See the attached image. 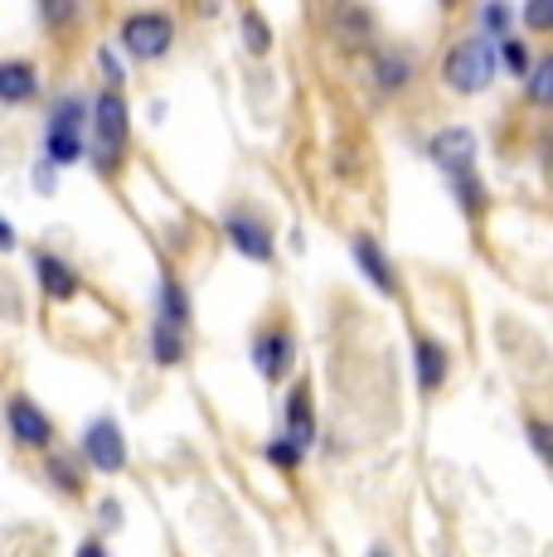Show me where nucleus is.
I'll return each instance as SVG.
<instances>
[{
  "mask_svg": "<svg viewBox=\"0 0 553 557\" xmlns=\"http://www.w3.org/2000/svg\"><path fill=\"white\" fill-rule=\"evenodd\" d=\"M374 78H379V88H384V92H403L413 83V59H408V53H398V49H384V53H379Z\"/></svg>",
  "mask_w": 553,
  "mask_h": 557,
  "instance_id": "dca6fc26",
  "label": "nucleus"
},
{
  "mask_svg": "<svg viewBox=\"0 0 553 557\" xmlns=\"http://www.w3.org/2000/svg\"><path fill=\"white\" fill-rule=\"evenodd\" d=\"M413 359H418V388L422 393H438L446 383V373H452V355H446V345H442V339H418Z\"/></svg>",
  "mask_w": 553,
  "mask_h": 557,
  "instance_id": "4468645a",
  "label": "nucleus"
},
{
  "mask_svg": "<svg viewBox=\"0 0 553 557\" xmlns=\"http://www.w3.org/2000/svg\"><path fill=\"white\" fill-rule=\"evenodd\" d=\"M98 519H102V529H116V523H122V513H116V499H102Z\"/></svg>",
  "mask_w": 553,
  "mask_h": 557,
  "instance_id": "c756f323",
  "label": "nucleus"
},
{
  "mask_svg": "<svg viewBox=\"0 0 553 557\" xmlns=\"http://www.w3.org/2000/svg\"><path fill=\"white\" fill-rule=\"evenodd\" d=\"M78 446H83V460H88L98 475H122L126 470V436L112 417H93V422L83 426Z\"/></svg>",
  "mask_w": 553,
  "mask_h": 557,
  "instance_id": "39448f33",
  "label": "nucleus"
},
{
  "mask_svg": "<svg viewBox=\"0 0 553 557\" xmlns=\"http://www.w3.org/2000/svg\"><path fill=\"white\" fill-rule=\"evenodd\" d=\"M116 45L132 53V59L156 63L175 45V20H170L165 10H132V15H122V25H116Z\"/></svg>",
  "mask_w": 553,
  "mask_h": 557,
  "instance_id": "20e7f679",
  "label": "nucleus"
},
{
  "mask_svg": "<svg viewBox=\"0 0 553 557\" xmlns=\"http://www.w3.org/2000/svg\"><path fill=\"white\" fill-rule=\"evenodd\" d=\"M39 15H45L49 25H69V20L78 15V10H73V5H39Z\"/></svg>",
  "mask_w": 553,
  "mask_h": 557,
  "instance_id": "c85d7f7f",
  "label": "nucleus"
},
{
  "mask_svg": "<svg viewBox=\"0 0 553 557\" xmlns=\"http://www.w3.org/2000/svg\"><path fill=\"white\" fill-rule=\"evenodd\" d=\"M35 276H39V286H45V296L49 301H73L78 296V272H73L63 257L54 252H35Z\"/></svg>",
  "mask_w": 553,
  "mask_h": 557,
  "instance_id": "ddd939ff",
  "label": "nucleus"
},
{
  "mask_svg": "<svg viewBox=\"0 0 553 557\" xmlns=\"http://www.w3.org/2000/svg\"><path fill=\"white\" fill-rule=\"evenodd\" d=\"M525 78H529V102L544 107V102L553 98V59H539L534 69L525 73Z\"/></svg>",
  "mask_w": 553,
  "mask_h": 557,
  "instance_id": "5701e85b",
  "label": "nucleus"
},
{
  "mask_svg": "<svg viewBox=\"0 0 553 557\" xmlns=\"http://www.w3.org/2000/svg\"><path fill=\"white\" fill-rule=\"evenodd\" d=\"M156 306H161V325L170 330H185V320H189V292L175 282V276H161V292H156Z\"/></svg>",
  "mask_w": 553,
  "mask_h": 557,
  "instance_id": "2eb2a0df",
  "label": "nucleus"
},
{
  "mask_svg": "<svg viewBox=\"0 0 553 557\" xmlns=\"http://www.w3.org/2000/svg\"><path fill=\"white\" fill-rule=\"evenodd\" d=\"M223 233H229V243L238 257H248V262H272L276 243H272V228L258 219V213L233 209L229 219H223Z\"/></svg>",
  "mask_w": 553,
  "mask_h": 557,
  "instance_id": "6e6552de",
  "label": "nucleus"
},
{
  "mask_svg": "<svg viewBox=\"0 0 553 557\" xmlns=\"http://www.w3.org/2000/svg\"><path fill=\"white\" fill-rule=\"evenodd\" d=\"M39 98V69L29 59H0V107H25Z\"/></svg>",
  "mask_w": 553,
  "mask_h": 557,
  "instance_id": "9b49d317",
  "label": "nucleus"
},
{
  "mask_svg": "<svg viewBox=\"0 0 553 557\" xmlns=\"http://www.w3.org/2000/svg\"><path fill=\"white\" fill-rule=\"evenodd\" d=\"M282 436L292 446H311L316 442V417H311V388L306 383H296L292 393H286V407H282Z\"/></svg>",
  "mask_w": 553,
  "mask_h": 557,
  "instance_id": "f8f14e48",
  "label": "nucleus"
},
{
  "mask_svg": "<svg viewBox=\"0 0 553 557\" xmlns=\"http://www.w3.org/2000/svg\"><path fill=\"white\" fill-rule=\"evenodd\" d=\"M54 185H59L54 165H45V160H39V165H35V189H39V195H54Z\"/></svg>",
  "mask_w": 553,
  "mask_h": 557,
  "instance_id": "cd10ccee",
  "label": "nucleus"
},
{
  "mask_svg": "<svg viewBox=\"0 0 553 557\" xmlns=\"http://www.w3.org/2000/svg\"><path fill=\"white\" fill-rule=\"evenodd\" d=\"M253 363H258V373L268 383H282L296 363V339L286 330H268V335L253 339Z\"/></svg>",
  "mask_w": 553,
  "mask_h": 557,
  "instance_id": "9d476101",
  "label": "nucleus"
},
{
  "mask_svg": "<svg viewBox=\"0 0 553 557\" xmlns=\"http://www.w3.org/2000/svg\"><path fill=\"white\" fill-rule=\"evenodd\" d=\"M369 557H389V553H384V548H374V553H369Z\"/></svg>",
  "mask_w": 553,
  "mask_h": 557,
  "instance_id": "473e14b6",
  "label": "nucleus"
},
{
  "mask_svg": "<svg viewBox=\"0 0 553 557\" xmlns=\"http://www.w3.org/2000/svg\"><path fill=\"white\" fill-rule=\"evenodd\" d=\"M10 248H15V228L0 219V252H10Z\"/></svg>",
  "mask_w": 553,
  "mask_h": 557,
  "instance_id": "2f4dec72",
  "label": "nucleus"
},
{
  "mask_svg": "<svg viewBox=\"0 0 553 557\" xmlns=\"http://www.w3.org/2000/svg\"><path fill=\"white\" fill-rule=\"evenodd\" d=\"M98 63H102V73H108V88L116 92V88H122V78H126L122 63H116V53H112V49H102V53H98Z\"/></svg>",
  "mask_w": 553,
  "mask_h": 557,
  "instance_id": "bb28decb",
  "label": "nucleus"
},
{
  "mask_svg": "<svg viewBox=\"0 0 553 557\" xmlns=\"http://www.w3.org/2000/svg\"><path fill=\"white\" fill-rule=\"evenodd\" d=\"M476 35H486V39L515 35V10L509 5H481V15H476Z\"/></svg>",
  "mask_w": 553,
  "mask_h": 557,
  "instance_id": "a211bd4d",
  "label": "nucleus"
},
{
  "mask_svg": "<svg viewBox=\"0 0 553 557\" xmlns=\"http://www.w3.org/2000/svg\"><path fill=\"white\" fill-rule=\"evenodd\" d=\"M349 257L359 262V272H365V282L374 286V292L398 296V276H393V262H389V252L374 243V233H355V238H349Z\"/></svg>",
  "mask_w": 553,
  "mask_h": 557,
  "instance_id": "1a4fd4ad",
  "label": "nucleus"
},
{
  "mask_svg": "<svg viewBox=\"0 0 553 557\" xmlns=\"http://www.w3.org/2000/svg\"><path fill=\"white\" fill-rule=\"evenodd\" d=\"M45 475H49V485H54V490H63V495H78V490H83L73 460H63V456H49L45 460Z\"/></svg>",
  "mask_w": 553,
  "mask_h": 557,
  "instance_id": "4be33fe9",
  "label": "nucleus"
},
{
  "mask_svg": "<svg viewBox=\"0 0 553 557\" xmlns=\"http://www.w3.org/2000/svg\"><path fill=\"white\" fill-rule=\"evenodd\" d=\"M88 126H93V141H83V156L93 160L98 175H116L126 160V141H132V107H126L122 92L102 88L88 102Z\"/></svg>",
  "mask_w": 553,
  "mask_h": 557,
  "instance_id": "f257e3e1",
  "label": "nucleus"
},
{
  "mask_svg": "<svg viewBox=\"0 0 553 557\" xmlns=\"http://www.w3.org/2000/svg\"><path fill=\"white\" fill-rule=\"evenodd\" d=\"M151 359L161 363V369H175V363L185 359V335L156 320V330H151Z\"/></svg>",
  "mask_w": 553,
  "mask_h": 557,
  "instance_id": "f3484780",
  "label": "nucleus"
},
{
  "mask_svg": "<svg viewBox=\"0 0 553 557\" xmlns=\"http://www.w3.org/2000/svg\"><path fill=\"white\" fill-rule=\"evenodd\" d=\"M262 456H268V466H276V470H296V466H302V446H292V442H286V436H272V442H268V451H262Z\"/></svg>",
  "mask_w": 553,
  "mask_h": 557,
  "instance_id": "b1692460",
  "label": "nucleus"
},
{
  "mask_svg": "<svg viewBox=\"0 0 553 557\" xmlns=\"http://www.w3.org/2000/svg\"><path fill=\"white\" fill-rule=\"evenodd\" d=\"M78 557H108V548H102V539H83L78 543Z\"/></svg>",
  "mask_w": 553,
  "mask_h": 557,
  "instance_id": "7c9ffc66",
  "label": "nucleus"
},
{
  "mask_svg": "<svg viewBox=\"0 0 553 557\" xmlns=\"http://www.w3.org/2000/svg\"><path fill=\"white\" fill-rule=\"evenodd\" d=\"M452 195H456V203H462V213H481V209H486V185H481V175L452 180Z\"/></svg>",
  "mask_w": 553,
  "mask_h": 557,
  "instance_id": "412c9836",
  "label": "nucleus"
},
{
  "mask_svg": "<svg viewBox=\"0 0 553 557\" xmlns=\"http://www.w3.org/2000/svg\"><path fill=\"white\" fill-rule=\"evenodd\" d=\"M495 39H486V35H466V39H456L452 49H446V59H442V83L452 92H462V98H476V92H486L491 88V78H495Z\"/></svg>",
  "mask_w": 553,
  "mask_h": 557,
  "instance_id": "f03ea898",
  "label": "nucleus"
},
{
  "mask_svg": "<svg viewBox=\"0 0 553 557\" xmlns=\"http://www.w3.org/2000/svg\"><path fill=\"white\" fill-rule=\"evenodd\" d=\"M243 45H248V53H268L272 49V29H268V20L258 15V10H243Z\"/></svg>",
  "mask_w": 553,
  "mask_h": 557,
  "instance_id": "aec40b11",
  "label": "nucleus"
},
{
  "mask_svg": "<svg viewBox=\"0 0 553 557\" xmlns=\"http://www.w3.org/2000/svg\"><path fill=\"white\" fill-rule=\"evenodd\" d=\"M495 63H505L515 78H525V73H529V49H525V39H519V35L495 39Z\"/></svg>",
  "mask_w": 553,
  "mask_h": 557,
  "instance_id": "6ab92c4d",
  "label": "nucleus"
},
{
  "mask_svg": "<svg viewBox=\"0 0 553 557\" xmlns=\"http://www.w3.org/2000/svg\"><path fill=\"white\" fill-rule=\"evenodd\" d=\"M525 432H529V446H534V456L549 460V422H544V417H529Z\"/></svg>",
  "mask_w": 553,
  "mask_h": 557,
  "instance_id": "393cba45",
  "label": "nucleus"
},
{
  "mask_svg": "<svg viewBox=\"0 0 553 557\" xmlns=\"http://www.w3.org/2000/svg\"><path fill=\"white\" fill-rule=\"evenodd\" d=\"M428 156H432V165H438L446 180H462V175H476L481 141H476L471 126H442V132L428 141Z\"/></svg>",
  "mask_w": 553,
  "mask_h": 557,
  "instance_id": "423d86ee",
  "label": "nucleus"
},
{
  "mask_svg": "<svg viewBox=\"0 0 553 557\" xmlns=\"http://www.w3.org/2000/svg\"><path fill=\"white\" fill-rule=\"evenodd\" d=\"M525 25L529 29H549L553 25V0H534V5H525Z\"/></svg>",
  "mask_w": 553,
  "mask_h": 557,
  "instance_id": "a878e982",
  "label": "nucleus"
},
{
  "mask_svg": "<svg viewBox=\"0 0 553 557\" xmlns=\"http://www.w3.org/2000/svg\"><path fill=\"white\" fill-rule=\"evenodd\" d=\"M5 432L15 436L20 446H29V451H49V446H54V422H49L45 407L35 398H25V393H15V398L5 403Z\"/></svg>",
  "mask_w": 553,
  "mask_h": 557,
  "instance_id": "0eeeda50",
  "label": "nucleus"
},
{
  "mask_svg": "<svg viewBox=\"0 0 553 557\" xmlns=\"http://www.w3.org/2000/svg\"><path fill=\"white\" fill-rule=\"evenodd\" d=\"M83 132H88V98L63 92L45 116V165H78L83 160Z\"/></svg>",
  "mask_w": 553,
  "mask_h": 557,
  "instance_id": "7ed1b4c3",
  "label": "nucleus"
}]
</instances>
